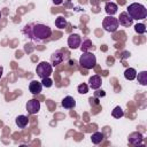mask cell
Wrapping results in <instances>:
<instances>
[{"mask_svg": "<svg viewBox=\"0 0 147 147\" xmlns=\"http://www.w3.org/2000/svg\"><path fill=\"white\" fill-rule=\"evenodd\" d=\"M23 33L33 42L40 44L52 36V30L48 25L42 23H29L24 26Z\"/></svg>", "mask_w": 147, "mask_h": 147, "instance_id": "cell-1", "label": "cell"}, {"mask_svg": "<svg viewBox=\"0 0 147 147\" xmlns=\"http://www.w3.org/2000/svg\"><path fill=\"white\" fill-rule=\"evenodd\" d=\"M129 16L132 18V20H144L146 18L147 16V9L144 5L141 3H138V2H133L131 5H129L127 7V11Z\"/></svg>", "mask_w": 147, "mask_h": 147, "instance_id": "cell-2", "label": "cell"}, {"mask_svg": "<svg viewBox=\"0 0 147 147\" xmlns=\"http://www.w3.org/2000/svg\"><path fill=\"white\" fill-rule=\"evenodd\" d=\"M79 64L85 69H92L96 64V57L91 52H83L79 57Z\"/></svg>", "mask_w": 147, "mask_h": 147, "instance_id": "cell-3", "label": "cell"}, {"mask_svg": "<svg viewBox=\"0 0 147 147\" xmlns=\"http://www.w3.org/2000/svg\"><path fill=\"white\" fill-rule=\"evenodd\" d=\"M118 21L116 17L114 16H106L103 18V22H102V28L105 29V31L107 32H115L117 29H118Z\"/></svg>", "mask_w": 147, "mask_h": 147, "instance_id": "cell-4", "label": "cell"}, {"mask_svg": "<svg viewBox=\"0 0 147 147\" xmlns=\"http://www.w3.org/2000/svg\"><path fill=\"white\" fill-rule=\"evenodd\" d=\"M52 71H53L52 64H49V63L46 62V61L40 62V63L37 65V68H36V72H37V75H38L40 78L49 77L51 74H52Z\"/></svg>", "mask_w": 147, "mask_h": 147, "instance_id": "cell-5", "label": "cell"}, {"mask_svg": "<svg viewBox=\"0 0 147 147\" xmlns=\"http://www.w3.org/2000/svg\"><path fill=\"white\" fill-rule=\"evenodd\" d=\"M25 108H26V111L29 114H31V115L37 114L40 110V102L38 100H36V99H31V100H29L26 102Z\"/></svg>", "mask_w": 147, "mask_h": 147, "instance_id": "cell-6", "label": "cell"}, {"mask_svg": "<svg viewBox=\"0 0 147 147\" xmlns=\"http://www.w3.org/2000/svg\"><path fill=\"white\" fill-rule=\"evenodd\" d=\"M80 42H82V38L79 34L77 33H72L69 36L68 38V46L71 48V49H76L80 46Z\"/></svg>", "mask_w": 147, "mask_h": 147, "instance_id": "cell-7", "label": "cell"}, {"mask_svg": "<svg viewBox=\"0 0 147 147\" xmlns=\"http://www.w3.org/2000/svg\"><path fill=\"white\" fill-rule=\"evenodd\" d=\"M117 21H118V24H119V25L125 26V28L131 26V25H132V23H133V20L129 16V14H127L126 11L121 13V14H119V17L117 18Z\"/></svg>", "mask_w": 147, "mask_h": 147, "instance_id": "cell-8", "label": "cell"}, {"mask_svg": "<svg viewBox=\"0 0 147 147\" xmlns=\"http://www.w3.org/2000/svg\"><path fill=\"white\" fill-rule=\"evenodd\" d=\"M64 60V55L61 51H56L54 52L52 55H51V62H52V65H57L60 63H62Z\"/></svg>", "mask_w": 147, "mask_h": 147, "instance_id": "cell-9", "label": "cell"}, {"mask_svg": "<svg viewBox=\"0 0 147 147\" xmlns=\"http://www.w3.org/2000/svg\"><path fill=\"white\" fill-rule=\"evenodd\" d=\"M42 90V84L38 80H31L29 84V91L32 94H39Z\"/></svg>", "mask_w": 147, "mask_h": 147, "instance_id": "cell-10", "label": "cell"}, {"mask_svg": "<svg viewBox=\"0 0 147 147\" xmlns=\"http://www.w3.org/2000/svg\"><path fill=\"white\" fill-rule=\"evenodd\" d=\"M88 83H90V87H91V88L98 90V88L101 86V84H102V79H101V77H100L99 75H94V76L90 77Z\"/></svg>", "mask_w": 147, "mask_h": 147, "instance_id": "cell-11", "label": "cell"}, {"mask_svg": "<svg viewBox=\"0 0 147 147\" xmlns=\"http://www.w3.org/2000/svg\"><path fill=\"white\" fill-rule=\"evenodd\" d=\"M142 134L141 133H138V132H133V133H131L130 134V137H129V142L131 144V145H134V146H137V145H140L141 142H142Z\"/></svg>", "mask_w": 147, "mask_h": 147, "instance_id": "cell-12", "label": "cell"}, {"mask_svg": "<svg viewBox=\"0 0 147 147\" xmlns=\"http://www.w3.org/2000/svg\"><path fill=\"white\" fill-rule=\"evenodd\" d=\"M75 106H76V101H75V99H74L72 96H70V95L64 96V99L62 100V107L65 108V109H71V108H74Z\"/></svg>", "mask_w": 147, "mask_h": 147, "instance_id": "cell-13", "label": "cell"}, {"mask_svg": "<svg viewBox=\"0 0 147 147\" xmlns=\"http://www.w3.org/2000/svg\"><path fill=\"white\" fill-rule=\"evenodd\" d=\"M15 123H16V125H17L20 129H24V127L29 124V118H28V116H25V115H18V116L15 118Z\"/></svg>", "mask_w": 147, "mask_h": 147, "instance_id": "cell-14", "label": "cell"}, {"mask_svg": "<svg viewBox=\"0 0 147 147\" xmlns=\"http://www.w3.org/2000/svg\"><path fill=\"white\" fill-rule=\"evenodd\" d=\"M117 9H118V7H117V5L115 3V2H107L106 3V6H105V10H106V13L108 14V15H110V16H113L114 14H116L117 13Z\"/></svg>", "mask_w": 147, "mask_h": 147, "instance_id": "cell-15", "label": "cell"}, {"mask_svg": "<svg viewBox=\"0 0 147 147\" xmlns=\"http://www.w3.org/2000/svg\"><path fill=\"white\" fill-rule=\"evenodd\" d=\"M103 138H105L103 133H101V132H94L92 134V137H91V140H92V142L94 145H98V144H100V142L103 141Z\"/></svg>", "mask_w": 147, "mask_h": 147, "instance_id": "cell-16", "label": "cell"}, {"mask_svg": "<svg viewBox=\"0 0 147 147\" xmlns=\"http://www.w3.org/2000/svg\"><path fill=\"white\" fill-rule=\"evenodd\" d=\"M136 76H137V71H136V69H133V68H127V69L124 71V77H125L126 79H129V80L136 79Z\"/></svg>", "mask_w": 147, "mask_h": 147, "instance_id": "cell-17", "label": "cell"}, {"mask_svg": "<svg viewBox=\"0 0 147 147\" xmlns=\"http://www.w3.org/2000/svg\"><path fill=\"white\" fill-rule=\"evenodd\" d=\"M67 24H68V22H67V20H65L63 16H57V17L55 18V26H56V28H59V29H64V28L67 26Z\"/></svg>", "mask_w": 147, "mask_h": 147, "instance_id": "cell-18", "label": "cell"}, {"mask_svg": "<svg viewBox=\"0 0 147 147\" xmlns=\"http://www.w3.org/2000/svg\"><path fill=\"white\" fill-rule=\"evenodd\" d=\"M136 78L138 79V83L141 85H147V71H141L138 74V76H136Z\"/></svg>", "mask_w": 147, "mask_h": 147, "instance_id": "cell-19", "label": "cell"}, {"mask_svg": "<svg viewBox=\"0 0 147 147\" xmlns=\"http://www.w3.org/2000/svg\"><path fill=\"white\" fill-rule=\"evenodd\" d=\"M92 46H93V44H92V41L90 39H84L83 42H80V49H82V52H88Z\"/></svg>", "mask_w": 147, "mask_h": 147, "instance_id": "cell-20", "label": "cell"}, {"mask_svg": "<svg viewBox=\"0 0 147 147\" xmlns=\"http://www.w3.org/2000/svg\"><path fill=\"white\" fill-rule=\"evenodd\" d=\"M111 116L115 117V118H121V117L124 116V111L119 106H116L111 111Z\"/></svg>", "mask_w": 147, "mask_h": 147, "instance_id": "cell-21", "label": "cell"}, {"mask_svg": "<svg viewBox=\"0 0 147 147\" xmlns=\"http://www.w3.org/2000/svg\"><path fill=\"white\" fill-rule=\"evenodd\" d=\"M134 30H136V32H137V33L142 34V33H145V32H146V25H145V24H142V23H138V24H136V25H134Z\"/></svg>", "mask_w": 147, "mask_h": 147, "instance_id": "cell-22", "label": "cell"}, {"mask_svg": "<svg viewBox=\"0 0 147 147\" xmlns=\"http://www.w3.org/2000/svg\"><path fill=\"white\" fill-rule=\"evenodd\" d=\"M77 91H78V93H80V94H86V93L88 92V86H87L85 83L79 84L78 87H77Z\"/></svg>", "mask_w": 147, "mask_h": 147, "instance_id": "cell-23", "label": "cell"}, {"mask_svg": "<svg viewBox=\"0 0 147 147\" xmlns=\"http://www.w3.org/2000/svg\"><path fill=\"white\" fill-rule=\"evenodd\" d=\"M41 84L45 87H51L53 85V82H52V79L49 77H45V78H41Z\"/></svg>", "mask_w": 147, "mask_h": 147, "instance_id": "cell-24", "label": "cell"}, {"mask_svg": "<svg viewBox=\"0 0 147 147\" xmlns=\"http://www.w3.org/2000/svg\"><path fill=\"white\" fill-rule=\"evenodd\" d=\"M52 2H53L54 5H56V6H57V5H61V3L63 2V0H52Z\"/></svg>", "mask_w": 147, "mask_h": 147, "instance_id": "cell-25", "label": "cell"}, {"mask_svg": "<svg viewBox=\"0 0 147 147\" xmlns=\"http://www.w3.org/2000/svg\"><path fill=\"white\" fill-rule=\"evenodd\" d=\"M98 95H101V96H105V92H103V91H98V92L95 93V96H98Z\"/></svg>", "mask_w": 147, "mask_h": 147, "instance_id": "cell-26", "label": "cell"}, {"mask_svg": "<svg viewBox=\"0 0 147 147\" xmlns=\"http://www.w3.org/2000/svg\"><path fill=\"white\" fill-rule=\"evenodd\" d=\"M2 74H3V68L0 65V79H1V77H2Z\"/></svg>", "mask_w": 147, "mask_h": 147, "instance_id": "cell-27", "label": "cell"}, {"mask_svg": "<svg viewBox=\"0 0 147 147\" xmlns=\"http://www.w3.org/2000/svg\"><path fill=\"white\" fill-rule=\"evenodd\" d=\"M0 18H1V13H0Z\"/></svg>", "mask_w": 147, "mask_h": 147, "instance_id": "cell-28", "label": "cell"}]
</instances>
